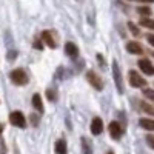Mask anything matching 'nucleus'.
Here are the masks:
<instances>
[{
  "label": "nucleus",
  "mask_w": 154,
  "mask_h": 154,
  "mask_svg": "<svg viewBox=\"0 0 154 154\" xmlns=\"http://www.w3.org/2000/svg\"><path fill=\"white\" fill-rule=\"evenodd\" d=\"M128 28H130V31H131V34H133V35H136V37H137V35H140V31H139V28L136 26V25H134L133 22H130V23H128Z\"/></svg>",
  "instance_id": "obj_18"
},
{
  "label": "nucleus",
  "mask_w": 154,
  "mask_h": 154,
  "mask_svg": "<svg viewBox=\"0 0 154 154\" xmlns=\"http://www.w3.org/2000/svg\"><path fill=\"white\" fill-rule=\"evenodd\" d=\"M86 80L89 82V85H93V88L99 89V91L103 88V80H102L94 71H88V72H86Z\"/></svg>",
  "instance_id": "obj_5"
},
{
  "label": "nucleus",
  "mask_w": 154,
  "mask_h": 154,
  "mask_svg": "<svg viewBox=\"0 0 154 154\" xmlns=\"http://www.w3.org/2000/svg\"><path fill=\"white\" fill-rule=\"evenodd\" d=\"M140 106H142L143 111H146V112H149V114H154V106H151L149 103H146V102H142V103H140Z\"/></svg>",
  "instance_id": "obj_19"
},
{
  "label": "nucleus",
  "mask_w": 154,
  "mask_h": 154,
  "mask_svg": "<svg viewBox=\"0 0 154 154\" xmlns=\"http://www.w3.org/2000/svg\"><path fill=\"white\" fill-rule=\"evenodd\" d=\"M143 94H145V97H148V99H151L154 102V89H145Z\"/></svg>",
  "instance_id": "obj_20"
},
{
  "label": "nucleus",
  "mask_w": 154,
  "mask_h": 154,
  "mask_svg": "<svg viewBox=\"0 0 154 154\" xmlns=\"http://www.w3.org/2000/svg\"><path fill=\"white\" fill-rule=\"evenodd\" d=\"M2 131H3V126H2V125H0V134H2Z\"/></svg>",
  "instance_id": "obj_28"
},
{
  "label": "nucleus",
  "mask_w": 154,
  "mask_h": 154,
  "mask_svg": "<svg viewBox=\"0 0 154 154\" xmlns=\"http://www.w3.org/2000/svg\"><path fill=\"white\" fill-rule=\"evenodd\" d=\"M140 126L143 128V130H146V131H154V120H151V119H140Z\"/></svg>",
  "instance_id": "obj_15"
},
{
  "label": "nucleus",
  "mask_w": 154,
  "mask_h": 154,
  "mask_svg": "<svg viewBox=\"0 0 154 154\" xmlns=\"http://www.w3.org/2000/svg\"><path fill=\"white\" fill-rule=\"evenodd\" d=\"M9 122L14 125V126H19V128H25L26 126V119L22 111H12L11 116H9Z\"/></svg>",
  "instance_id": "obj_2"
},
{
  "label": "nucleus",
  "mask_w": 154,
  "mask_h": 154,
  "mask_svg": "<svg viewBox=\"0 0 154 154\" xmlns=\"http://www.w3.org/2000/svg\"><path fill=\"white\" fill-rule=\"evenodd\" d=\"M56 154H68L66 142L63 139H59L57 142H56Z\"/></svg>",
  "instance_id": "obj_12"
},
{
  "label": "nucleus",
  "mask_w": 154,
  "mask_h": 154,
  "mask_svg": "<svg viewBox=\"0 0 154 154\" xmlns=\"http://www.w3.org/2000/svg\"><path fill=\"white\" fill-rule=\"evenodd\" d=\"M146 143L154 149V136H151V134H148V136H146Z\"/></svg>",
  "instance_id": "obj_21"
},
{
  "label": "nucleus",
  "mask_w": 154,
  "mask_h": 154,
  "mask_svg": "<svg viewBox=\"0 0 154 154\" xmlns=\"http://www.w3.org/2000/svg\"><path fill=\"white\" fill-rule=\"evenodd\" d=\"M34 48H37V49H42L43 46L40 45V42H38V40H35V42H34Z\"/></svg>",
  "instance_id": "obj_25"
},
{
  "label": "nucleus",
  "mask_w": 154,
  "mask_h": 154,
  "mask_svg": "<svg viewBox=\"0 0 154 154\" xmlns=\"http://www.w3.org/2000/svg\"><path fill=\"white\" fill-rule=\"evenodd\" d=\"M32 105L38 112H43V103H42V97L40 94H34L32 96Z\"/></svg>",
  "instance_id": "obj_14"
},
{
  "label": "nucleus",
  "mask_w": 154,
  "mask_h": 154,
  "mask_svg": "<svg viewBox=\"0 0 154 154\" xmlns=\"http://www.w3.org/2000/svg\"><path fill=\"white\" fill-rule=\"evenodd\" d=\"M108 154H112V152H111V151H109V152H108Z\"/></svg>",
  "instance_id": "obj_29"
},
{
  "label": "nucleus",
  "mask_w": 154,
  "mask_h": 154,
  "mask_svg": "<svg viewBox=\"0 0 154 154\" xmlns=\"http://www.w3.org/2000/svg\"><path fill=\"white\" fill-rule=\"evenodd\" d=\"M152 56H154V54H152Z\"/></svg>",
  "instance_id": "obj_30"
},
{
  "label": "nucleus",
  "mask_w": 154,
  "mask_h": 154,
  "mask_svg": "<svg viewBox=\"0 0 154 154\" xmlns=\"http://www.w3.org/2000/svg\"><path fill=\"white\" fill-rule=\"evenodd\" d=\"M137 65H139V68L142 69L145 74H148V75H152L154 74V66H152V63L148 59H140L137 62Z\"/></svg>",
  "instance_id": "obj_7"
},
{
  "label": "nucleus",
  "mask_w": 154,
  "mask_h": 154,
  "mask_svg": "<svg viewBox=\"0 0 154 154\" xmlns=\"http://www.w3.org/2000/svg\"><path fill=\"white\" fill-rule=\"evenodd\" d=\"M82 149L83 154H93V143L89 142L88 137H82Z\"/></svg>",
  "instance_id": "obj_13"
},
{
  "label": "nucleus",
  "mask_w": 154,
  "mask_h": 154,
  "mask_svg": "<svg viewBox=\"0 0 154 154\" xmlns=\"http://www.w3.org/2000/svg\"><path fill=\"white\" fill-rule=\"evenodd\" d=\"M137 12L140 16H151V9L148 6H139L137 8Z\"/></svg>",
  "instance_id": "obj_17"
},
{
  "label": "nucleus",
  "mask_w": 154,
  "mask_h": 154,
  "mask_svg": "<svg viewBox=\"0 0 154 154\" xmlns=\"http://www.w3.org/2000/svg\"><path fill=\"white\" fill-rule=\"evenodd\" d=\"M42 40H43L49 48H56V46H57L56 40L53 38V35H51V32H49V31H43V32H42Z\"/></svg>",
  "instance_id": "obj_11"
},
{
  "label": "nucleus",
  "mask_w": 154,
  "mask_h": 154,
  "mask_svg": "<svg viewBox=\"0 0 154 154\" xmlns=\"http://www.w3.org/2000/svg\"><path fill=\"white\" fill-rule=\"evenodd\" d=\"M102 131H103V122H102L100 117H94L91 122V133L94 136H99Z\"/></svg>",
  "instance_id": "obj_8"
},
{
  "label": "nucleus",
  "mask_w": 154,
  "mask_h": 154,
  "mask_svg": "<svg viewBox=\"0 0 154 154\" xmlns=\"http://www.w3.org/2000/svg\"><path fill=\"white\" fill-rule=\"evenodd\" d=\"M46 96H48V99H49V100H54V99H56L53 89H48V91H46Z\"/></svg>",
  "instance_id": "obj_22"
},
{
  "label": "nucleus",
  "mask_w": 154,
  "mask_h": 154,
  "mask_svg": "<svg viewBox=\"0 0 154 154\" xmlns=\"http://www.w3.org/2000/svg\"><path fill=\"white\" fill-rule=\"evenodd\" d=\"M123 134V130H122V125L119 122H111L109 123V136L114 139V140H117L120 139Z\"/></svg>",
  "instance_id": "obj_6"
},
{
  "label": "nucleus",
  "mask_w": 154,
  "mask_h": 154,
  "mask_svg": "<svg viewBox=\"0 0 154 154\" xmlns=\"http://www.w3.org/2000/svg\"><path fill=\"white\" fill-rule=\"evenodd\" d=\"M65 53L69 56V57H72V59H75L77 56H79V48H77L74 43H71V42H68L66 45H65Z\"/></svg>",
  "instance_id": "obj_10"
},
{
  "label": "nucleus",
  "mask_w": 154,
  "mask_h": 154,
  "mask_svg": "<svg viewBox=\"0 0 154 154\" xmlns=\"http://www.w3.org/2000/svg\"><path fill=\"white\" fill-rule=\"evenodd\" d=\"M112 75H114V82L117 86V91L122 94L123 93V82H122V74H120V68L117 65V62H112Z\"/></svg>",
  "instance_id": "obj_4"
},
{
  "label": "nucleus",
  "mask_w": 154,
  "mask_h": 154,
  "mask_svg": "<svg viewBox=\"0 0 154 154\" xmlns=\"http://www.w3.org/2000/svg\"><path fill=\"white\" fill-rule=\"evenodd\" d=\"M126 51H130V53L139 56V54L143 53V48H142V45H140L139 42H128L126 43Z\"/></svg>",
  "instance_id": "obj_9"
},
{
  "label": "nucleus",
  "mask_w": 154,
  "mask_h": 154,
  "mask_svg": "<svg viewBox=\"0 0 154 154\" xmlns=\"http://www.w3.org/2000/svg\"><path fill=\"white\" fill-rule=\"evenodd\" d=\"M31 120H32V125H37L38 123V116L37 114H31Z\"/></svg>",
  "instance_id": "obj_23"
},
{
  "label": "nucleus",
  "mask_w": 154,
  "mask_h": 154,
  "mask_svg": "<svg viewBox=\"0 0 154 154\" xmlns=\"http://www.w3.org/2000/svg\"><path fill=\"white\" fill-rule=\"evenodd\" d=\"M128 77H130V85L131 86H134V88H143V86H146V80L137 71H130Z\"/></svg>",
  "instance_id": "obj_3"
},
{
  "label": "nucleus",
  "mask_w": 154,
  "mask_h": 154,
  "mask_svg": "<svg viewBox=\"0 0 154 154\" xmlns=\"http://www.w3.org/2000/svg\"><path fill=\"white\" fill-rule=\"evenodd\" d=\"M139 2H142V3H152L154 0H139Z\"/></svg>",
  "instance_id": "obj_27"
},
{
  "label": "nucleus",
  "mask_w": 154,
  "mask_h": 154,
  "mask_svg": "<svg viewBox=\"0 0 154 154\" xmlns=\"http://www.w3.org/2000/svg\"><path fill=\"white\" fill-rule=\"evenodd\" d=\"M140 26L148 28V29H154V19H140Z\"/></svg>",
  "instance_id": "obj_16"
},
{
  "label": "nucleus",
  "mask_w": 154,
  "mask_h": 154,
  "mask_svg": "<svg viewBox=\"0 0 154 154\" xmlns=\"http://www.w3.org/2000/svg\"><path fill=\"white\" fill-rule=\"evenodd\" d=\"M9 79L12 80V83H14V85H26V83H28V75H26V72H25L23 69H20V68L11 71Z\"/></svg>",
  "instance_id": "obj_1"
},
{
  "label": "nucleus",
  "mask_w": 154,
  "mask_h": 154,
  "mask_svg": "<svg viewBox=\"0 0 154 154\" xmlns=\"http://www.w3.org/2000/svg\"><path fill=\"white\" fill-rule=\"evenodd\" d=\"M146 40L149 42V45H151V46H154V34H149V35H146Z\"/></svg>",
  "instance_id": "obj_24"
},
{
  "label": "nucleus",
  "mask_w": 154,
  "mask_h": 154,
  "mask_svg": "<svg viewBox=\"0 0 154 154\" xmlns=\"http://www.w3.org/2000/svg\"><path fill=\"white\" fill-rule=\"evenodd\" d=\"M97 59H99V63H100L102 66H103V65H105V62H103V59H102V54H97Z\"/></svg>",
  "instance_id": "obj_26"
}]
</instances>
